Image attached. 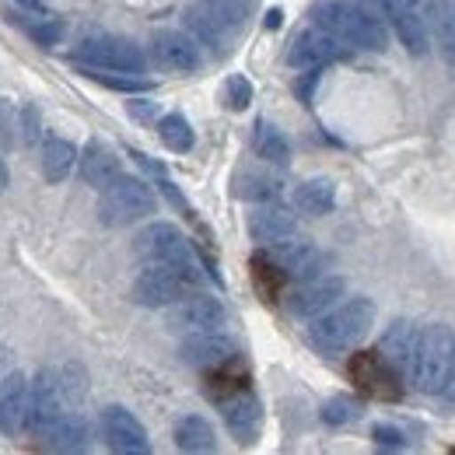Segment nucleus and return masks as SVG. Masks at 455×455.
<instances>
[{
	"label": "nucleus",
	"mask_w": 455,
	"mask_h": 455,
	"mask_svg": "<svg viewBox=\"0 0 455 455\" xmlns=\"http://www.w3.org/2000/svg\"><path fill=\"white\" fill-rule=\"evenodd\" d=\"M270 259L284 270L287 281H291V277H294V281H312V277H319L323 267H326V256H323L308 238H301L298 231H294L291 238H284V242L270 245Z\"/></svg>",
	"instance_id": "nucleus-15"
},
{
	"label": "nucleus",
	"mask_w": 455,
	"mask_h": 455,
	"mask_svg": "<svg viewBox=\"0 0 455 455\" xmlns=\"http://www.w3.org/2000/svg\"><path fill=\"white\" fill-rule=\"evenodd\" d=\"M225 305L214 294H186L172 305L169 312V330L193 337V333H211L225 326Z\"/></svg>",
	"instance_id": "nucleus-10"
},
{
	"label": "nucleus",
	"mask_w": 455,
	"mask_h": 455,
	"mask_svg": "<svg viewBox=\"0 0 455 455\" xmlns=\"http://www.w3.org/2000/svg\"><path fill=\"white\" fill-rule=\"evenodd\" d=\"M14 113H11V106L0 99V151H7L11 144H14Z\"/></svg>",
	"instance_id": "nucleus-42"
},
{
	"label": "nucleus",
	"mask_w": 455,
	"mask_h": 455,
	"mask_svg": "<svg viewBox=\"0 0 455 455\" xmlns=\"http://www.w3.org/2000/svg\"><path fill=\"white\" fill-rule=\"evenodd\" d=\"M238 354V347L231 337H225L221 330H211V333H193V337H186L182 340V361L186 364H193V368H204V371H211V368H218V364H225Z\"/></svg>",
	"instance_id": "nucleus-20"
},
{
	"label": "nucleus",
	"mask_w": 455,
	"mask_h": 455,
	"mask_svg": "<svg viewBox=\"0 0 455 455\" xmlns=\"http://www.w3.org/2000/svg\"><path fill=\"white\" fill-rule=\"evenodd\" d=\"M126 113L133 116V119H140V123H151V119H158V102L133 99V102H126Z\"/></svg>",
	"instance_id": "nucleus-43"
},
{
	"label": "nucleus",
	"mask_w": 455,
	"mask_h": 455,
	"mask_svg": "<svg viewBox=\"0 0 455 455\" xmlns=\"http://www.w3.org/2000/svg\"><path fill=\"white\" fill-rule=\"evenodd\" d=\"M186 28H189V36H193L200 46H207L214 57H221L228 50V36L200 11V7H189V11H186Z\"/></svg>",
	"instance_id": "nucleus-31"
},
{
	"label": "nucleus",
	"mask_w": 455,
	"mask_h": 455,
	"mask_svg": "<svg viewBox=\"0 0 455 455\" xmlns=\"http://www.w3.org/2000/svg\"><path fill=\"white\" fill-rule=\"evenodd\" d=\"M417 333H420V330H413V323L396 319V323L382 333V340H379V354L396 368L399 375L410 371V357H413V347H417Z\"/></svg>",
	"instance_id": "nucleus-23"
},
{
	"label": "nucleus",
	"mask_w": 455,
	"mask_h": 455,
	"mask_svg": "<svg viewBox=\"0 0 455 455\" xmlns=\"http://www.w3.org/2000/svg\"><path fill=\"white\" fill-rule=\"evenodd\" d=\"M389 25L410 57L431 50V0H389Z\"/></svg>",
	"instance_id": "nucleus-9"
},
{
	"label": "nucleus",
	"mask_w": 455,
	"mask_h": 455,
	"mask_svg": "<svg viewBox=\"0 0 455 455\" xmlns=\"http://www.w3.org/2000/svg\"><path fill=\"white\" fill-rule=\"evenodd\" d=\"M25 431H32V382L11 371L0 386V435L18 438Z\"/></svg>",
	"instance_id": "nucleus-12"
},
{
	"label": "nucleus",
	"mask_w": 455,
	"mask_h": 455,
	"mask_svg": "<svg viewBox=\"0 0 455 455\" xmlns=\"http://www.w3.org/2000/svg\"><path fill=\"white\" fill-rule=\"evenodd\" d=\"M158 137H162V144L169 148V151H179V155H186V151H193V126H189V119L179 113H169L158 119Z\"/></svg>",
	"instance_id": "nucleus-34"
},
{
	"label": "nucleus",
	"mask_w": 455,
	"mask_h": 455,
	"mask_svg": "<svg viewBox=\"0 0 455 455\" xmlns=\"http://www.w3.org/2000/svg\"><path fill=\"white\" fill-rule=\"evenodd\" d=\"M18 130L25 133V144H39V133H43V119H39V109L36 106H21V116H18Z\"/></svg>",
	"instance_id": "nucleus-40"
},
{
	"label": "nucleus",
	"mask_w": 455,
	"mask_h": 455,
	"mask_svg": "<svg viewBox=\"0 0 455 455\" xmlns=\"http://www.w3.org/2000/svg\"><path fill=\"white\" fill-rule=\"evenodd\" d=\"M371 326H375V301L371 298H350L340 308L315 315V323L308 326V340L326 354H343V350L364 340Z\"/></svg>",
	"instance_id": "nucleus-2"
},
{
	"label": "nucleus",
	"mask_w": 455,
	"mask_h": 455,
	"mask_svg": "<svg viewBox=\"0 0 455 455\" xmlns=\"http://www.w3.org/2000/svg\"><path fill=\"white\" fill-rule=\"evenodd\" d=\"M298 231V221H294V214L281 207V204H274V200H267L263 207H256L252 214H249V235L259 242V245H277V242H284Z\"/></svg>",
	"instance_id": "nucleus-21"
},
{
	"label": "nucleus",
	"mask_w": 455,
	"mask_h": 455,
	"mask_svg": "<svg viewBox=\"0 0 455 455\" xmlns=\"http://www.w3.org/2000/svg\"><path fill=\"white\" fill-rule=\"evenodd\" d=\"M431 39L442 60L455 67V0H435L431 4Z\"/></svg>",
	"instance_id": "nucleus-27"
},
{
	"label": "nucleus",
	"mask_w": 455,
	"mask_h": 455,
	"mask_svg": "<svg viewBox=\"0 0 455 455\" xmlns=\"http://www.w3.org/2000/svg\"><path fill=\"white\" fill-rule=\"evenodd\" d=\"M252 284H256V291H259L267 301H274V298H281V291H284L287 274L270 259V256H252Z\"/></svg>",
	"instance_id": "nucleus-33"
},
{
	"label": "nucleus",
	"mask_w": 455,
	"mask_h": 455,
	"mask_svg": "<svg viewBox=\"0 0 455 455\" xmlns=\"http://www.w3.org/2000/svg\"><path fill=\"white\" fill-rule=\"evenodd\" d=\"M343 291H347L343 277L319 274V277H312V281H305V284L298 287L287 305H291V312L298 319H315V315H323V312H330L337 305V298H343Z\"/></svg>",
	"instance_id": "nucleus-16"
},
{
	"label": "nucleus",
	"mask_w": 455,
	"mask_h": 455,
	"mask_svg": "<svg viewBox=\"0 0 455 455\" xmlns=\"http://www.w3.org/2000/svg\"><path fill=\"white\" fill-rule=\"evenodd\" d=\"M133 249H137V256H140L144 263H169V267L186 270V274L196 277V281L204 277V274H200V263H196V256H193L189 238L175 225H169V221H155V225L144 228V231L133 238Z\"/></svg>",
	"instance_id": "nucleus-5"
},
{
	"label": "nucleus",
	"mask_w": 455,
	"mask_h": 455,
	"mask_svg": "<svg viewBox=\"0 0 455 455\" xmlns=\"http://www.w3.org/2000/svg\"><path fill=\"white\" fill-rule=\"evenodd\" d=\"M77 67H102V70H126V74H144L148 70V57L126 43V39H113V36H95L84 39L74 50Z\"/></svg>",
	"instance_id": "nucleus-8"
},
{
	"label": "nucleus",
	"mask_w": 455,
	"mask_h": 455,
	"mask_svg": "<svg viewBox=\"0 0 455 455\" xmlns=\"http://www.w3.org/2000/svg\"><path fill=\"white\" fill-rule=\"evenodd\" d=\"M452 347H455V337L449 326H424L417 333V347H413L406 379L420 393L442 396L445 379H449V364H452Z\"/></svg>",
	"instance_id": "nucleus-3"
},
{
	"label": "nucleus",
	"mask_w": 455,
	"mask_h": 455,
	"mask_svg": "<svg viewBox=\"0 0 455 455\" xmlns=\"http://www.w3.org/2000/svg\"><path fill=\"white\" fill-rule=\"evenodd\" d=\"M252 148H256V155H259L263 162H270V165H287V162H291V144H287V137L274 123H267V119H256Z\"/></svg>",
	"instance_id": "nucleus-29"
},
{
	"label": "nucleus",
	"mask_w": 455,
	"mask_h": 455,
	"mask_svg": "<svg viewBox=\"0 0 455 455\" xmlns=\"http://www.w3.org/2000/svg\"><path fill=\"white\" fill-rule=\"evenodd\" d=\"M116 175H119V158L113 155V148L102 144V140H88L84 151H81V179L88 186L102 189V186L113 182Z\"/></svg>",
	"instance_id": "nucleus-22"
},
{
	"label": "nucleus",
	"mask_w": 455,
	"mask_h": 455,
	"mask_svg": "<svg viewBox=\"0 0 455 455\" xmlns=\"http://www.w3.org/2000/svg\"><path fill=\"white\" fill-rule=\"evenodd\" d=\"M193 7H200L228 39L238 36L245 28V18H249V0H196Z\"/></svg>",
	"instance_id": "nucleus-26"
},
{
	"label": "nucleus",
	"mask_w": 455,
	"mask_h": 455,
	"mask_svg": "<svg viewBox=\"0 0 455 455\" xmlns=\"http://www.w3.org/2000/svg\"><path fill=\"white\" fill-rule=\"evenodd\" d=\"M60 371V386H63V396H67V406H77L81 399L88 396V375L81 364H57Z\"/></svg>",
	"instance_id": "nucleus-36"
},
{
	"label": "nucleus",
	"mask_w": 455,
	"mask_h": 455,
	"mask_svg": "<svg viewBox=\"0 0 455 455\" xmlns=\"http://www.w3.org/2000/svg\"><path fill=\"white\" fill-rule=\"evenodd\" d=\"M343 53H347V46H343L340 39H333L330 32H323V28L315 25V28H301V32L291 39V46H287V63H291L294 70H319L323 63L340 60Z\"/></svg>",
	"instance_id": "nucleus-14"
},
{
	"label": "nucleus",
	"mask_w": 455,
	"mask_h": 455,
	"mask_svg": "<svg viewBox=\"0 0 455 455\" xmlns=\"http://www.w3.org/2000/svg\"><path fill=\"white\" fill-rule=\"evenodd\" d=\"M36 442L50 452H84L88 442H92V424L74 413V410H63L53 424H46L43 431H36Z\"/></svg>",
	"instance_id": "nucleus-17"
},
{
	"label": "nucleus",
	"mask_w": 455,
	"mask_h": 455,
	"mask_svg": "<svg viewBox=\"0 0 455 455\" xmlns=\"http://www.w3.org/2000/svg\"><path fill=\"white\" fill-rule=\"evenodd\" d=\"M200 284L196 277H189L186 270L169 267V263H144L140 277L133 281V298L144 308H165L175 305L179 298H186L193 287Z\"/></svg>",
	"instance_id": "nucleus-6"
},
{
	"label": "nucleus",
	"mask_w": 455,
	"mask_h": 455,
	"mask_svg": "<svg viewBox=\"0 0 455 455\" xmlns=\"http://www.w3.org/2000/svg\"><path fill=\"white\" fill-rule=\"evenodd\" d=\"M364 410H361V403L350 396H333L326 406H323V420L326 424H333V427H340V424H350V420H357Z\"/></svg>",
	"instance_id": "nucleus-38"
},
{
	"label": "nucleus",
	"mask_w": 455,
	"mask_h": 455,
	"mask_svg": "<svg viewBox=\"0 0 455 455\" xmlns=\"http://www.w3.org/2000/svg\"><path fill=\"white\" fill-rule=\"evenodd\" d=\"M281 193V182L270 179V175H256V172H245L238 175V196H249V200H277Z\"/></svg>",
	"instance_id": "nucleus-35"
},
{
	"label": "nucleus",
	"mask_w": 455,
	"mask_h": 455,
	"mask_svg": "<svg viewBox=\"0 0 455 455\" xmlns=\"http://www.w3.org/2000/svg\"><path fill=\"white\" fill-rule=\"evenodd\" d=\"M25 11H32V14H46V4L43 0H18Z\"/></svg>",
	"instance_id": "nucleus-47"
},
{
	"label": "nucleus",
	"mask_w": 455,
	"mask_h": 455,
	"mask_svg": "<svg viewBox=\"0 0 455 455\" xmlns=\"http://www.w3.org/2000/svg\"><path fill=\"white\" fill-rule=\"evenodd\" d=\"M67 406L63 396V386H60V371L57 368H43L36 379H32V435L43 431L46 424H53Z\"/></svg>",
	"instance_id": "nucleus-19"
},
{
	"label": "nucleus",
	"mask_w": 455,
	"mask_h": 455,
	"mask_svg": "<svg viewBox=\"0 0 455 455\" xmlns=\"http://www.w3.org/2000/svg\"><path fill=\"white\" fill-rule=\"evenodd\" d=\"M347 371H350V382L357 386V393H364V396L386 399V403H396L403 396V382H399L403 375H399L379 350L354 354L350 364H347Z\"/></svg>",
	"instance_id": "nucleus-7"
},
{
	"label": "nucleus",
	"mask_w": 455,
	"mask_h": 455,
	"mask_svg": "<svg viewBox=\"0 0 455 455\" xmlns=\"http://www.w3.org/2000/svg\"><path fill=\"white\" fill-rule=\"evenodd\" d=\"M32 36H36L43 46H57L60 39H63V21H60V18H50V14H43L39 25L32 28Z\"/></svg>",
	"instance_id": "nucleus-39"
},
{
	"label": "nucleus",
	"mask_w": 455,
	"mask_h": 455,
	"mask_svg": "<svg viewBox=\"0 0 455 455\" xmlns=\"http://www.w3.org/2000/svg\"><path fill=\"white\" fill-rule=\"evenodd\" d=\"M155 211H158L155 189L137 175H116L113 182L102 186V193H99V218H102V225L109 228L144 221Z\"/></svg>",
	"instance_id": "nucleus-4"
},
{
	"label": "nucleus",
	"mask_w": 455,
	"mask_h": 455,
	"mask_svg": "<svg viewBox=\"0 0 455 455\" xmlns=\"http://www.w3.org/2000/svg\"><path fill=\"white\" fill-rule=\"evenodd\" d=\"M218 406H221L225 427L242 442V445H252V442L259 438V427H263V403L252 396L249 389L221 399Z\"/></svg>",
	"instance_id": "nucleus-18"
},
{
	"label": "nucleus",
	"mask_w": 455,
	"mask_h": 455,
	"mask_svg": "<svg viewBox=\"0 0 455 455\" xmlns=\"http://www.w3.org/2000/svg\"><path fill=\"white\" fill-rule=\"evenodd\" d=\"M11 371H14V368H11V350L0 347V386H4V379H7Z\"/></svg>",
	"instance_id": "nucleus-46"
},
{
	"label": "nucleus",
	"mask_w": 455,
	"mask_h": 455,
	"mask_svg": "<svg viewBox=\"0 0 455 455\" xmlns=\"http://www.w3.org/2000/svg\"><path fill=\"white\" fill-rule=\"evenodd\" d=\"M312 21L330 32L333 39H340L343 46H354V50H371V53H382L389 36H386V25L371 14H364L354 0H319L312 7Z\"/></svg>",
	"instance_id": "nucleus-1"
},
{
	"label": "nucleus",
	"mask_w": 455,
	"mask_h": 455,
	"mask_svg": "<svg viewBox=\"0 0 455 455\" xmlns=\"http://www.w3.org/2000/svg\"><path fill=\"white\" fill-rule=\"evenodd\" d=\"M81 74L102 88H113V92H126V95H137V92H151V81L140 77V74H126V70H102V67H81Z\"/></svg>",
	"instance_id": "nucleus-32"
},
{
	"label": "nucleus",
	"mask_w": 455,
	"mask_h": 455,
	"mask_svg": "<svg viewBox=\"0 0 455 455\" xmlns=\"http://www.w3.org/2000/svg\"><path fill=\"white\" fill-rule=\"evenodd\" d=\"M245 379H249V375H245V368L238 364V354H235L231 361L211 368V375H207V396L221 403V399L242 393V389H245Z\"/></svg>",
	"instance_id": "nucleus-30"
},
{
	"label": "nucleus",
	"mask_w": 455,
	"mask_h": 455,
	"mask_svg": "<svg viewBox=\"0 0 455 455\" xmlns=\"http://www.w3.org/2000/svg\"><path fill=\"white\" fill-rule=\"evenodd\" d=\"M151 57L155 63L162 67V70H169V74H196L200 67H204V53H200V43L193 39V36H186V32H158L155 39H151Z\"/></svg>",
	"instance_id": "nucleus-13"
},
{
	"label": "nucleus",
	"mask_w": 455,
	"mask_h": 455,
	"mask_svg": "<svg viewBox=\"0 0 455 455\" xmlns=\"http://www.w3.org/2000/svg\"><path fill=\"white\" fill-rule=\"evenodd\" d=\"M7 189V165H4V158H0V193Z\"/></svg>",
	"instance_id": "nucleus-49"
},
{
	"label": "nucleus",
	"mask_w": 455,
	"mask_h": 455,
	"mask_svg": "<svg viewBox=\"0 0 455 455\" xmlns=\"http://www.w3.org/2000/svg\"><path fill=\"white\" fill-rule=\"evenodd\" d=\"M354 4H357V7L364 11V14H371V18H379L382 25L389 21V0H354Z\"/></svg>",
	"instance_id": "nucleus-44"
},
{
	"label": "nucleus",
	"mask_w": 455,
	"mask_h": 455,
	"mask_svg": "<svg viewBox=\"0 0 455 455\" xmlns=\"http://www.w3.org/2000/svg\"><path fill=\"white\" fill-rule=\"evenodd\" d=\"M294 207L301 211V214H308V218H323V214H330L333 207H337V186H333V179H308V182H301L298 189H294Z\"/></svg>",
	"instance_id": "nucleus-24"
},
{
	"label": "nucleus",
	"mask_w": 455,
	"mask_h": 455,
	"mask_svg": "<svg viewBox=\"0 0 455 455\" xmlns=\"http://www.w3.org/2000/svg\"><path fill=\"white\" fill-rule=\"evenodd\" d=\"M39 162H43V175H46L50 182H63V179L74 172V165L81 162V155H77V148H74L70 140H63V137H50V140L43 144Z\"/></svg>",
	"instance_id": "nucleus-28"
},
{
	"label": "nucleus",
	"mask_w": 455,
	"mask_h": 455,
	"mask_svg": "<svg viewBox=\"0 0 455 455\" xmlns=\"http://www.w3.org/2000/svg\"><path fill=\"white\" fill-rule=\"evenodd\" d=\"M175 449H182V452H214L218 449V435L207 424V417H200V413L179 417V424H175Z\"/></svg>",
	"instance_id": "nucleus-25"
},
{
	"label": "nucleus",
	"mask_w": 455,
	"mask_h": 455,
	"mask_svg": "<svg viewBox=\"0 0 455 455\" xmlns=\"http://www.w3.org/2000/svg\"><path fill=\"white\" fill-rule=\"evenodd\" d=\"M99 427H102V438H106V445L113 452H123V455L151 452V438H148L144 424L126 406H106L102 417H99Z\"/></svg>",
	"instance_id": "nucleus-11"
},
{
	"label": "nucleus",
	"mask_w": 455,
	"mask_h": 455,
	"mask_svg": "<svg viewBox=\"0 0 455 455\" xmlns=\"http://www.w3.org/2000/svg\"><path fill=\"white\" fill-rule=\"evenodd\" d=\"M281 7H274V11H267V28H281Z\"/></svg>",
	"instance_id": "nucleus-48"
},
{
	"label": "nucleus",
	"mask_w": 455,
	"mask_h": 455,
	"mask_svg": "<svg viewBox=\"0 0 455 455\" xmlns=\"http://www.w3.org/2000/svg\"><path fill=\"white\" fill-rule=\"evenodd\" d=\"M252 102V81L245 74H231L225 81V106L231 113H245Z\"/></svg>",
	"instance_id": "nucleus-37"
},
{
	"label": "nucleus",
	"mask_w": 455,
	"mask_h": 455,
	"mask_svg": "<svg viewBox=\"0 0 455 455\" xmlns=\"http://www.w3.org/2000/svg\"><path fill=\"white\" fill-rule=\"evenodd\" d=\"M371 438H375L379 449H406V435L399 427H393V424H375Z\"/></svg>",
	"instance_id": "nucleus-41"
},
{
	"label": "nucleus",
	"mask_w": 455,
	"mask_h": 455,
	"mask_svg": "<svg viewBox=\"0 0 455 455\" xmlns=\"http://www.w3.org/2000/svg\"><path fill=\"white\" fill-rule=\"evenodd\" d=\"M442 396H449L455 403V347H452V364H449V379H445V389H442Z\"/></svg>",
	"instance_id": "nucleus-45"
}]
</instances>
